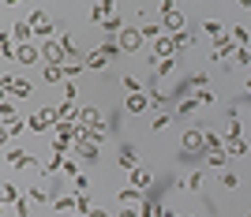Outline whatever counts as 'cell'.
Masks as SVG:
<instances>
[{
  "label": "cell",
  "mask_w": 251,
  "mask_h": 217,
  "mask_svg": "<svg viewBox=\"0 0 251 217\" xmlns=\"http://www.w3.org/2000/svg\"><path fill=\"white\" fill-rule=\"evenodd\" d=\"M161 26H165L169 38H176V34H184V11L173 4V0H165L161 4Z\"/></svg>",
  "instance_id": "obj_1"
},
{
  "label": "cell",
  "mask_w": 251,
  "mask_h": 217,
  "mask_svg": "<svg viewBox=\"0 0 251 217\" xmlns=\"http://www.w3.org/2000/svg\"><path fill=\"white\" fill-rule=\"evenodd\" d=\"M26 23L34 26V38H38V42H49V38H52V15L45 8H34Z\"/></svg>",
  "instance_id": "obj_2"
},
{
  "label": "cell",
  "mask_w": 251,
  "mask_h": 217,
  "mask_svg": "<svg viewBox=\"0 0 251 217\" xmlns=\"http://www.w3.org/2000/svg\"><path fill=\"white\" fill-rule=\"evenodd\" d=\"M38 45H42V60H45V64H56V68H60V64L68 60V52H64L60 38H49V42H38Z\"/></svg>",
  "instance_id": "obj_3"
},
{
  "label": "cell",
  "mask_w": 251,
  "mask_h": 217,
  "mask_svg": "<svg viewBox=\"0 0 251 217\" xmlns=\"http://www.w3.org/2000/svg\"><path fill=\"white\" fill-rule=\"evenodd\" d=\"M116 42H120V49H124V52H139V49H143V42H147V38H143V30H139V26H124Z\"/></svg>",
  "instance_id": "obj_4"
},
{
  "label": "cell",
  "mask_w": 251,
  "mask_h": 217,
  "mask_svg": "<svg viewBox=\"0 0 251 217\" xmlns=\"http://www.w3.org/2000/svg\"><path fill=\"white\" fill-rule=\"evenodd\" d=\"M180 143H184V150H188V154H199V150H206V131H202V127H188Z\"/></svg>",
  "instance_id": "obj_5"
},
{
  "label": "cell",
  "mask_w": 251,
  "mask_h": 217,
  "mask_svg": "<svg viewBox=\"0 0 251 217\" xmlns=\"http://www.w3.org/2000/svg\"><path fill=\"white\" fill-rule=\"evenodd\" d=\"M109 15H116V4H113V0H98V4H90V23H94V26H105Z\"/></svg>",
  "instance_id": "obj_6"
},
{
  "label": "cell",
  "mask_w": 251,
  "mask_h": 217,
  "mask_svg": "<svg viewBox=\"0 0 251 217\" xmlns=\"http://www.w3.org/2000/svg\"><path fill=\"white\" fill-rule=\"evenodd\" d=\"M116 202H120V210H135V206H143V191L139 187H120Z\"/></svg>",
  "instance_id": "obj_7"
},
{
  "label": "cell",
  "mask_w": 251,
  "mask_h": 217,
  "mask_svg": "<svg viewBox=\"0 0 251 217\" xmlns=\"http://www.w3.org/2000/svg\"><path fill=\"white\" fill-rule=\"evenodd\" d=\"M4 165H8V169H26V165H30V154L19 150V146H8V150H4Z\"/></svg>",
  "instance_id": "obj_8"
},
{
  "label": "cell",
  "mask_w": 251,
  "mask_h": 217,
  "mask_svg": "<svg viewBox=\"0 0 251 217\" xmlns=\"http://www.w3.org/2000/svg\"><path fill=\"white\" fill-rule=\"evenodd\" d=\"M116 165L124 169V172H135V169H139V150H135V146H120V157H116Z\"/></svg>",
  "instance_id": "obj_9"
},
{
  "label": "cell",
  "mask_w": 251,
  "mask_h": 217,
  "mask_svg": "<svg viewBox=\"0 0 251 217\" xmlns=\"http://www.w3.org/2000/svg\"><path fill=\"white\" fill-rule=\"evenodd\" d=\"M42 60V45H34V42H26V45H19V56H15V64H38Z\"/></svg>",
  "instance_id": "obj_10"
},
{
  "label": "cell",
  "mask_w": 251,
  "mask_h": 217,
  "mask_svg": "<svg viewBox=\"0 0 251 217\" xmlns=\"http://www.w3.org/2000/svg\"><path fill=\"white\" fill-rule=\"evenodd\" d=\"M124 109L131 116H139V113H147L150 109V94H127V101H124Z\"/></svg>",
  "instance_id": "obj_11"
},
{
  "label": "cell",
  "mask_w": 251,
  "mask_h": 217,
  "mask_svg": "<svg viewBox=\"0 0 251 217\" xmlns=\"http://www.w3.org/2000/svg\"><path fill=\"white\" fill-rule=\"evenodd\" d=\"M98 150H101V146L90 143V139H75V157H83V161H98Z\"/></svg>",
  "instance_id": "obj_12"
},
{
  "label": "cell",
  "mask_w": 251,
  "mask_h": 217,
  "mask_svg": "<svg viewBox=\"0 0 251 217\" xmlns=\"http://www.w3.org/2000/svg\"><path fill=\"white\" fill-rule=\"evenodd\" d=\"M42 83H45V86H64V83H68V79H64V68L45 64V68H42Z\"/></svg>",
  "instance_id": "obj_13"
},
{
  "label": "cell",
  "mask_w": 251,
  "mask_h": 217,
  "mask_svg": "<svg viewBox=\"0 0 251 217\" xmlns=\"http://www.w3.org/2000/svg\"><path fill=\"white\" fill-rule=\"evenodd\" d=\"M109 68H113V64L101 56V49H90V52H86V72H101L105 75Z\"/></svg>",
  "instance_id": "obj_14"
},
{
  "label": "cell",
  "mask_w": 251,
  "mask_h": 217,
  "mask_svg": "<svg viewBox=\"0 0 251 217\" xmlns=\"http://www.w3.org/2000/svg\"><path fill=\"white\" fill-rule=\"evenodd\" d=\"M60 68H64V79H68V83H75V79L86 72V60H75V56H68Z\"/></svg>",
  "instance_id": "obj_15"
},
{
  "label": "cell",
  "mask_w": 251,
  "mask_h": 217,
  "mask_svg": "<svg viewBox=\"0 0 251 217\" xmlns=\"http://www.w3.org/2000/svg\"><path fill=\"white\" fill-rule=\"evenodd\" d=\"M173 52H176V42H173L169 34L154 42V56H157V60H173Z\"/></svg>",
  "instance_id": "obj_16"
},
{
  "label": "cell",
  "mask_w": 251,
  "mask_h": 217,
  "mask_svg": "<svg viewBox=\"0 0 251 217\" xmlns=\"http://www.w3.org/2000/svg\"><path fill=\"white\" fill-rule=\"evenodd\" d=\"M150 180H154V176H150V169H143V165H139L135 172H127V187H139V191H147Z\"/></svg>",
  "instance_id": "obj_17"
},
{
  "label": "cell",
  "mask_w": 251,
  "mask_h": 217,
  "mask_svg": "<svg viewBox=\"0 0 251 217\" xmlns=\"http://www.w3.org/2000/svg\"><path fill=\"white\" fill-rule=\"evenodd\" d=\"M173 68H176L173 60H157V56H150V72H154L157 83H161V79H169V75H173Z\"/></svg>",
  "instance_id": "obj_18"
},
{
  "label": "cell",
  "mask_w": 251,
  "mask_h": 217,
  "mask_svg": "<svg viewBox=\"0 0 251 217\" xmlns=\"http://www.w3.org/2000/svg\"><path fill=\"white\" fill-rule=\"evenodd\" d=\"M75 206H79V195H60V198H52V210H56V214H75Z\"/></svg>",
  "instance_id": "obj_19"
},
{
  "label": "cell",
  "mask_w": 251,
  "mask_h": 217,
  "mask_svg": "<svg viewBox=\"0 0 251 217\" xmlns=\"http://www.w3.org/2000/svg\"><path fill=\"white\" fill-rule=\"evenodd\" d=\"M56 116H60V124H72V120H79V109H75V101H60V105H56Z\"/></svg>",
  "instance_id": "obj_20"
},
{
  "label": "cell",
  "mask_w": 251,
  "mask_h": 217,
  "mask_svg": "<svg viewBox=\"0 0 251 217\" xmlns=\"http://www.w3.org/2000/svg\"><path fill=\"white\" fill-rule=\"evenodd\" d=\"M98 49H101V56H105V60H109V64H113L116 56H120V52H124V49H120V42H116V38H105V42L98 45Z\"/></svg>",
  "instance_id": "obj_21"
},
{
  "label": "cell",
  "mask_w": 251,
  "mask_h": 217,
  "mask_svg": "<svg viewBox=\"0 0 251 217\" xmlns=\"http://www.w3.org/2000/svg\"><path fill=\"white\" fill-rule=\"evenodd\" d=\"M11 38H15L19 45L34 42V26H30V23H15V30H11Z\"/></svg>",
  "instance_id": "obj_22"
},
{
  "label": "cell",
  "mask_w": 251,
  "mask_h": 217,
  "mask_svg": "<svg viewBox=\"0 0 251 217\" xmlns=\"http://www.w3.org/2000/svg\"><path fill=\"white\" fill-rule=\"evenodd\" d=\"M79 124H86V127H101V113H98V109H79Z\"/></svg>",
  "instance_id": "obj_23"
},
{
  "label": "cell",
  "mask_w": 251,
  "mask_h": 217,
  "mask_svg": "<svg viewBox=\"0 0 251 217\" xmlns=\"http://www.w3.org/2000/svg\"><path fill=\"white\" fill-rule=\"evenodd\" d=\"M23 131H30V127H26V120H23V116H19V120H11V124H4V139H19Z\"/></svg>",
  "instance_id": "obj_24"
},
{
  "label": "cell",
  "mask_w": 251,
  "mask_h": 217,
  "mask_svg": "<svg viewBox=\"0 0 251 217\" xmlns=\"http://www.w3.org/2000/svg\"><path fill=\"white\" fill-rule=\"evenodd\" d=\"M225 154L229 157H244L248 154V143H244V139H225Z\"/></svg>",
  "instance_id": "obj_25"
},
{
  "label": "cell",
  "mask_w": 251,
  "mask_h": 217,
  "mask_svg": "<svg viewBox=\"0 0 251 217\" xmlns=\"http://www.w3.org/2000/svg\"><path fill=\"white\" fill-rule=\"evenodd\" d=\"M0 202H4V206H11V202H19V187L11 184V180H4V191H0Z\"/></svg>",
  "instance_id": "obj_26"
},
{
  "label": "cell",
  "mask_w": 251,
  "mask_h": 217,
  "mask_svg": "<svg viewBox=\"0 0 251 217\" xmlns=\"http://www.w3.org/2000/svg\"><path fill=\"white\" fill-rule=\"evenodd\" d=\"M30 90H34V86L26 83V79H11V94H8V97H30Z\"/></svg>",
  "instance_id": "obj_27"
},
{
  "label": "cell",
  "mask_w": 251,
  "mask_h": 217,
  "mask_svg": "<svg viewBox=\"0 0 251 217\" xmlns=\"http://www.w3.org/2000/svg\"><path fill=\"white\" fill-rule=\"evenodd\" d=\"M139 30H143V38H150V42H157V38L165 34V26H161V23H143Z\"/></svg>",
  "instance_id": "obj_28"
},
{
  "label": "cell",
  "mask_w": 251,
  "mask_h": 217,
  "mask_svg": "<svg viewBox=\"0 0 251 217\" xmlns=\"http://www.w3.org/2000/svg\"><path fill=\"white\" fill-rule=\"evenodd\" d=\"M225 161H229V154H225V150H210V154H206V165H210V169H225Z\"/></svg>",
  "instance_id": "obj_29"
},
{
  "label": "cell",
  "mask_w": 251,
  "mask_h": 217,
  "mask_svg": "<svg viewBox=\"0 0 251 217\" xmlns=\"http://www.w3.org/2000/svg\"><path fill=\"white\" fill-rule=\"evenodd\" d=\"M191 90H195V94L210 90V72H195V75H191Z\"/></svg>",
  "instance_id": "obj_30"
},
{
  "label": "cell",
  "mask_w": 251,
  "mask_h": 217,
  "mask_svg": "<svg viewBox=\"0 0 251 217\" xmlns=\"http://www.w3.org/2000/svg\"><path fill=\"white\" fill-rule=\"evenodd\" d=\"M83 139H90V143L105 146V139H109V131H105V124H101V127H86V135H83Z\"/></svg>",
  "instance_id": "obj_31"
},
{
  "label": "cell",
  "mask_w": 251,
  "mask_h": 217,
  "mask_svg": "<svg viewBox=\"0 0 251 217\" xmlns=\"http://www.w3.org/2000/svg\"><path fill=\"white\" fill-rule=\"evenodd\" d=\"M120 30H124L120 15H109V19H105V34H109V38H120Z\"/></svg>",
  "instance_id": "obj_32"
},
{
  "label": "cell",
  "mask_w": 251,
  "mask_h": 217,
  "mask_svg": "<svg viewBox=\"0 0 251 217\" xmlns=\"http://www.w3.org/2000/svg\"><path fill=\"white\" fill-rule=\"evenodd\" d=\"M202 30H206L210 38H214V42H218V38H225V26H221L218 19H206V23H202Z\"/></svg>",
  "instance_id": "obj_33"
},
{
  "label": "cell",
  "mask_w": 251,
  "mask_h": 217,
  "mask_svg": "<svg viewBox=\"0 0 251 217\" xmlns=\"http://www.w3.org/2000/svg\"><path fill=\"white\" fill-rule=\"evenodd\" d=\"M72 191H75V195H86V191H90V176L79 172V176L72 180Z\"/></svg>",
  "instance_id": "obj_34"
},
{
  "label": "cell",
  "mask_w": 251,
  "mask_h": 217,
  "mask_svg": "<svg viewBox=\"0 0 251 217\" xmlns=\"http://www.w3.org/2000/svg\"><path fill=\"white\" fill-rule=\"evenodd\" d=\"M199 187H202V172L195 169V172L184 176V191H199Z\"/></svg>",
  "instance_id": "obj_35"
},
{
  "label": "cell",
  "mask_w": 251,
  "mask_h": 217,
  "mask_svg": "<svg viewBox=\"0 0 251 217\" xmlns=\"http://www.w3.org/2000/svg\"><path fill=\"white\" fill-rule=\"evenodd\" d=\"M169 124H173V116H169V113H157V116H154V124H150V131L161 135V131H169Z\"/></svg>",
  "instance_id": "obj_36"
},
{
  "label": "cell",
  "mask_w": 251,
  "mask_h": 217,
  "mask_svg": "<svg viewBox=\"0 0 251 217\" xmlns=\"http://www.w3.org/2000/svg\"><path fill=\"white\" fill-rule=\"evenodd\" d=\"M120 83H124V90H127V94H147V90H143V83H139V75H124Z\"/></svg>",
  "instance_id": "obj_37"
},
{
  "label": "cell",
  "mask_w": 251,
  "mask_h": 217,
  "mask_svg": "<svg viewBox=\"0 0 251 217\" xmlns=\"http://www.w3.org/2000/svg\"><path fill=\"white\" fill-rule=\"evenodd\" d=\"M221 187H225V191H236V187H240V176H236V172H225V169H221Z\"/></svg>",
  "instance_id": "obj_38"
},
{
  "label": "cell",
  "mask_w": 251,
  "mask_h": 217,
  "mask_svg": "<svg viewBox=\"0 0 251 217\" xmlns=\"http://www.w3.org/2000/svg\"><path fill=\"white\" fill-rule=\"evenodd\" d=\"M60 172H64V180H75V176H79V157H68Z\"/></svg>",
  "instance_id": "obj_39"
},
{
  "label": "cell",
  "mask_w": 251,
  "mask_h": 217,
  "mask_svg": "<svg viewBox=\"0 0 251 217\" xmlns=\"http://www.w3.org/2000/svg\"><path fill=\"white\" fill-rule=\"evenodd\" d=\"M0 120H4V124L19 120V113H15V105H11V101H4V105H0Z\"/></svg>",
  "instance_id": "obj_40"
},
{
  "label": "cell",
  "mask_w": 251,
  "mask_h": 217,
  "mask_svg": "<svg viewBox=\"0 0 251 217\" xmlns=\"http://www.w3.org/2000/svg\"><path fill=\"white\" fill-rule=\"evenodd\" d=\"M195 109H202V105H199V97H184V101H180V116H191Z\"/></svg>",
  "instance_id": "obj_41"
},
{
  "label": "cell",
  "mask_w": 251,
  "mask_h": 217,
  "mask_svg": "<svg viewBox=\"0 0 251 217\" xmlns=\"http://www.w3.org/2000/svg\"><path fill=\"white\" fill-rule=\"evenodd\" d=\"M225 139H240V113H232L229 127H225Z\"/></svg>",
  "instance_id": "obj_42"
},
{
  "label": "cell",
  "mask_w": 251,
  "mask_h": 217,
  "mask_svg": "<svg viewBox=\"0 0 251 217\" xmlns=\"http://www.w3.org/2000/svg\"><path fill=\"white\" fill-rule=\"evenodd\" d=\"M26 198L30 202H49V191L45 187H26Z\"/></svg>",
  "instance_id": "obj_43"
},
{
  "label": "cell",
  "mask_w": 251,
  "mask_h": 217,
  "mask_svg": "<svg viewBox=\"0 0 251 217\" xmlns=\"http://www.w3.org/2000/svg\"><path fill=\"white\" fill-rule=\"evenodd\" d=\"M173 42H176V49H191V45H195V38H191V34L184 30V34H176V38H173Z\"/></svg>",
  "instance_id": "obj_44"
},
{
  "label": "cell",
  "mask_w": 251,
  "mask_h": 217,
  "mask_svg": "<svg viewBox=\"0 0 251 217\" xmlns=\"http://www.w3.org/2000/svg\"><path fill=\"white\" fill-rule=\"evenodd\" d=\"M60 94H64V101H75V97H79V86H75V83H64Z\"/></svg>",
  "instance_id": "obj_45"
},
{
  "label": "cell",
  "mask_w": 251,
  "mask_h": 217,
  "mask_svg": "<svg viewBox=\"0 0 251 217\" xmlns=\"http://www.w3.org/2000/svg\"><path fill=\"white\" fill-rule=\"evenodd\" d=\"M157 202H143V206H139V217H157Z\"/></svg>",
  "instance_id": "obj_46"
},
{
  "label": "cell",
  "mask_w": 251,
  "mask_h": 217,
  "mask_svg": "<svg viewBox=\"0 0 251 217\" xmlns=\"http://www.w3.org/2000/svg\"><path fill=\"white\" fill-rule=\"evenodd\" d=\"M195 97H199V105H202V109H210V105L218 101V97H214V94H210V90H199V94H195Z\"/></svg>",
  "instance_id": "obj_47"
},
{
  "label": "cell",
  "mask_w": 251,
  "mask_h": 217,
  "mask_svg": "<svg viewBox=\"0 0 251 217\" xmlns=\"http://www.w3.org/2000/svg\"><path fill=\"white\" fill-rule=\"evenodd\" d=\"M15 214H19V217H30V198H19V202H15Z\"/></svg>",
  "instance_id": "obj_48"
},
{
  "label": "cell",
  "mask_w": 251,
  "mask_h": 217,
  "mask_svg": "<svg viewBox=\"0 0 251 217\" xmlns=\"http://www.w3.org/2000/svg\"><path fill=\"white\" fill-rule=\"evenodd\" d=\"M90 217H113V214H105V206H94V214Z\"/></svg>",
  "instance_id": "obj_49"
},
{
  "label": "cell",
  "mask_w": 251,
  "mask_h": 217,
  "mask_svg": "<svg viewBox=\"0 0 251 217\" xmlns=\"http://www.w3.org/2000/svg\"><path fill=\"white\" fill-rule=\"evenodd\" d=\"M157 217H176V214H173L169 206H161V210H157Z\"/></svg>",
  "instance_id": "obj_50"
},
{
  "label": "cell",
  "mask_w": 251,
  "mask_h": 217,
  "mask_svg": "<svg viewBox=\"0 0 251 217\" xmlns=\"http://www.w3.org/2000/svg\"><path fill=\"white\" fill-rule=\"evenodd\" d=\"M116 217H139V210H120Z\"/></svg>",
  "instance_id": "obj_51"
},
{
  "label": "cell",
  "mask_w": 251,
  "mask_h": 217,
  "mask_svg": "<svg viewBox=\"0 0 251 217\" xmlns=\"http://www.w3.org/2000/svg\"><path fill=\"white\" fill-rule=\"evenodd\" d=\"M244 90H248V94H251V79H248V83H244Z\"/></svg>",
  "instance_id": "obj_52"
},
{
  "label": "cell",
  "mask_w": 251,
  "mask_h": 217,
  "mask_svg": "<svg viewBox=\"0 0 251 217\" xmlns=\"http://www.w3.org/2000/svg\"><path fill=\"white\" fill-rule=\"evenodd\" d=\"M68 217H83V214H68Z\"/></svg>",
  "instance_id": "obj_53"
},
{
  "label": "cell",
  "mask_w": 251,
  "mask_h": 217,
  "mask_svg": "<svg viewBox=\"0 0 251 217\" xmlns=\"http://www.w3.org/2000/svg\"><path fill=\"white\" fill-rule=\"evenodd\" d=\"M188 217H191V214H188Z\"/></svg>",
  "instance_id": "obj_54"
},
{
  "label": "cell",
  "mask_w": 251,
  "mask_h": 217,
  "mask_svg": "<svg viewBox=\"0 0 251 217\" xmlns=\"http://www.w3.org/2000/svg\"><path fill=\"white\" fill-rule=\"evenodd\" d=\"M248 217H251V214H248Z\"/></svg>",
  "instance_id": "obj_55"
}]
</instances>
